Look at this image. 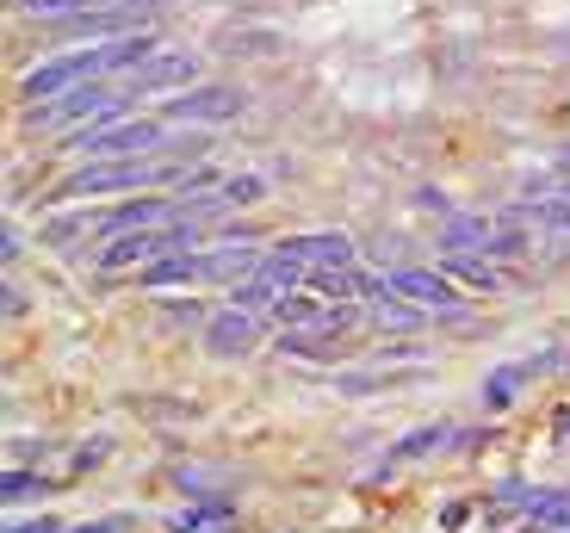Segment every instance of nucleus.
<instances>
[{
	"label": "nucleus",
	"mask_w": 570,
	"mask_h": 533,
	"mask_svg": "<svg viewBox=\"0 0 570 533\" xmlns=\"http://www.w3.org/2000/svg\"><path fill=\"white\" fill-rule=\"evenodd\" d=\"M261 274V248L255 236H224V248L199 255V279H229V286H243V279Z\"/></svg>",
	"instance_id": "6e6552de"
},
{
	"label": "nucleus",
	"mask_w": 570,
	"mask_h": 533,
	"mask_svg": "<svg viewBox=\"0 0 570 533\" xmlns=\"http://www.w3.org/2000/svg\"><path fill=\"white\" fill-rule=\"evenodd\" d=\"M174 180V168L161 161H100V168H81L57 187V199H81V193H130V187H161Z\"/></svg>",
	"instance_id": "20e7f679"
},
{
	"label": "nucleus",
	"mask_w": 570,
	"mask_h": 533,
	"mask_svg": "<svg viewBox=\"0 0 570 533\" xmlns=\"http://www.w3.org/2000/svg\"><path fill=\"white\" fill-rule=\"evenodd\" d=\"M81 156H118V161H149L156 149H168V130L156 118H125V125H106V130H75Z\"/></svg>",
	"instance_id": "f03ea898"
},
{
	"label": "nucleus",
	"mask_w": 570,
	"mask_h": 533,
	"mask_svg": "<svg viewBox=\"0 0 570 533\" xmlns=\"http://www.w3.org/2000/svg\"><path fill=\"white\" fill-rule=\"evenodd\" d=\"M379 292H391V298L415 304V310H459V292L446 286L441 274H428V267H397V274L379 279Z\"/></svg>",
	"instance_id": "39448f33"
},
{
	"label": "nucleus",
	"mask_w": 570,
	"mask_h": 533,
	"mask_svg": "<svg viewBox=\"0 0 570 533\" xmlns=\"http://www.w3.org/2000/svg\"><path fill=\"white\" fill-rule=\"evenodd\" d=\"M453 274L465 279V286H478V292H497V274H490L484 260H465V255H459V260H453Z\"/></svg>",
	"instance_id": "412c9836"
},
{
	"label": "nucleus",
	"mask_w": 570,
	"mask_h": 533,
	"mask_svg": "<svg viewBox=\"0 0 570 533\" xmlns=\"http://www.w3.org/2000/svg\"><path fill=\"white\" fill-rule=\"evenodd\" d=\"M69 533H118V521H81V527H69Z\"/></svg>",
	"instance_id": "393cba45"
},
{
	"label": "nucleus",
	"mask_w": 570,
	"mask_h": 533,
	"mask_svg": "<svg viewBox=\"0 0 570 533\" xmlns=\"http://www.w3.org/2000/svg\"><path fill=\"white\" fill-rule=\"evenodd\" d=\"M161 112L174 125H217V118H236L243 112V93L236 87H199V93H168Z\"/></svg>",
	"instance_id": "423d86ee"
},
{
	"label": "nucleus",
	"mask_w": 570,
	"mask_h": 533,
	"mask_svg": "<svg viewBox=\"0 0 570 533\" xmlns=\"http://www.w3.org/2000/svg\"><path fill=\"white\" fill-rule=\"evenodd\" d=\"M533 378V366H502V373H490L484 378V404L490 409H502V404H514V391Z\"/></svg>",
	"instance_id": "2eb2a0df"
},
{
	"label": "nucleus",
	"mask_w": 570,
	"mask_h": 533,
	"mask_svg": "<svg viewBox=\"0 0 570 533\" xmlns=\"http://www.w3.org/2000/svg\"><path fill=\"white\" fill-rule=\"evenodd\" d=\"M372 323H379V329H410V323H422V310H415V304H403V298H391V292H379Z\"/></svg>",
	"instance_id": "a211bd4d"
},
{
	"label": "nucleus",
	"mask_w": 570,
	"mask_h": 533,
	"mask_svg": "<svg viewBox=\"0 0 570 533\" xmlns=\"http://www.w3.org/2000/svg\"><path fill=\"white\" fill-rule=\"evenodd\" d=\"M125 106V87H75L69 100H50L31 112V125H75V118H106Z\"/></svg>",
	"instance_id": "0eeeda50"
},
{
	"label": "nucleus",
	"mask_w": 570,
	"mask_h": 533,
	"mask_svg": "<svg viewBox=\"0 0 570 533\" xmlns=\"http://www.w3.org/2000/svg\"><path fill=\"white\" fill-rule=\"evenodd\" d=\"M441 248H446V255H471V248H502V255H514L521 243H514V236H497L490 217H446Z\"/></svg>",
	"instance_id": "1a4fd4ad"
},
{
	"label": "nucleus",
	"mask_w": 570,
	"mask_h": 533,
	"mask_svg": "<svg viewBox=\"0 0 570 533\" xmlns=\"http://www.w3.org/2000/svg\"><path fill=\"white\" fill-rule=\"evenodd\" d=\"M428 447H441V428H422V434H410V441H403V460H422Z\"/></svg>",
	"instance_id": "5701e85b"
},
{
	"label": "nucleus",
	"mask_w": 570,
	"mask_h": 533,
	"mask_svg": "<svg viewBox=\"0 0 570 533\" xmlns=\"http://www.w3.org/2000/svg\"><path fill=\"white\" fill-rule=\"evenodd\" d=\"M261 304H279V292H273L267 279H243V286H236V310H261Z\"/></svg>",
	"instance_id": "6ab92c4d"
},
{
	"label": "nucleus",
	"mask_w": 570,
	"mask_h": 533,
	"mask_svg": "<svg viewBox=\"0 0 570 533\" xmlns=\"http://www.w3.org/2000/svg\"><path fill=\"white\" fill-rule=\"evenodd\" d=\"M304 286H311L316 298H328V304H347V298H360V292H379L366 274H354V267H323V274H311Z\"/></svg>",
	"instance_id": "4468645a"
},
{
	"label": "nucleus",
	"mask_w": 570,
	"mask_h": 533,
	"mask_svg": "<svg viewBox=\"0 0 570 533\" xmlns=\"http://www.w3.org/2000/svg\"><path fill=\"white\" fill-rule=\"evenodd\" d=\"M205 342H212L217 354H248V347L261 342V329H255L248 310H217V317L205 323Z\"/></svg>",
	"instance_id": "f8f14e48"
},
{
	"label": "nucleus",
	"mask_w": 570,
	"mask_h": 533,
	"mask_svg": "<svg viewBox=\"0 0 570 533\" xmlns=\"http://www.w3.org/2000/svg\"><path fill=\"white\" fill-rule=\"evenodd\" d=\"M273 323L285 329V347H298V342H335V335H347L360 323V310H354V304L292 298V292H285V298L273 304Z\"/></svg>",
	"instance_id": "f257e3e1"
},
{
	"label": "nucleus",
	"mask_w": 570,
	"mask_h": 533,
	"mask_svg": "<svg viewBox=\"0 0 570 533\" xmlns=\"http://www.w3.org/2000/svg\"><path fill=\"white\" fill-rule=\"evenodd\" d=\"M106 69H112L106 50H69V57H57V62H38V69L19 81V93H26V100H69V87H87Z\"/></svg>",
	"instance_id": "7ed1b4c3"
},
{
	"label": "nucleus",
	"mask_w": 570,
	"mask_h": 533,
	"mask_svg": "<svg viewBox=\"0 0 570 533\" xmlns=\"http://www.w3.org/2000/svg\"><path fill=\"white\" fill-rule=\"evenodd\" d=\"M174 533H229V509H180L174 515Z\"/></svg>",
	"instance_id": "dca6fc26"
},
{
	"label": "nucleus",
	"mask_w": 570,
	"mask_h": 533,
	"mask_svg": "<svg viewBox=\"0 0 570 533\" xmlns=\"http://www.w3.org/2000/svg\"><path fill=\"white\" fill-rule=\"evenodd\" d=\"M193 75H199V57H193V50H180V57H149V62H142V69L125 81V93H161V87H186Z\"/></svg>",
	"instance_id": "9d476101"
},
{
	"label": "nucleus",
	"mask_w": 570,
	"mask_h": 533,
	"mask_svg": "<svg viewBox=\"0 0 570 533\" xmlns=\"http://www.w3.org/2000/svg\"><path fill=\"white\" fill-rule=\"evenodd\" d=\"M130 0H26L31 19H50V26H69V19H87V13H118Z\"/></svg>",
	"instance_id": "ddd939ff"
},
{
	"label": "nucleus",
	"mask_w": 570,
	"mask_h": 533,
	"mask_svg": "<svg viewBox=\"0 0 570 533\" xmlns=\"http://www.w3.org/2000/svg\"><path fill=\"white\" fill-rule=\"evenodd\" d=\"M43 491V477H31V472H7V491H0V496H7V503H26V496H38Z\"/></svg>",
	"instance_id": "4be33fe9"
},
{
	"label": "nucleus",
	"mask_w": 570,
	"mask_h": 533,
	"mask_svg": "<svg viewBox=\"0 0 570 533\" xmlns=\"http://www.w3.org/2000/svg\"><path fill=\"white\" fill-rule=\"evenodd\" d=\"M279 248L298 260L304 274H323V267H354V243H347V236H298V243H279Z\"/></svg>",
	"instance_id": "9b49d317"
},
{
	"label": "nucleus",
	"mask_w": 570,
	"mask_h": 533,
	"mask_svg": "<svg viewBox=\"0 0 570 533\" xmlns=\"http://www.w3.org/2000/svg\"><path fill=\"white\" fill-rule=\"evenodd\" d=\"M7 533H62V527H57V521H13Z\"/></svg>",
	"instance_id": "b1692460"
},
{
	"label": "nucleus",
	"mask_w": 570,
	"mask_h": 533,
	"mask_svg": "<svg viewBox=\"0 0 570 533\" xmlns=\"http://www.w3.org/2000/svg\"><path fill=\"white\" fill-rule=\"evenodd\" d=\"M528 521H533V527H564V521H570V491L528 496Z\"/></svg>",
	"instance_id": "f3484780"
},
{
	"label": "nucleus",
	"mask_w": 570,
	"mask_h": 533,
	"mask_svg": "<svg viewBox=\"0 0 570 533\" xmlns=\"http://www.w3.org/2000/svg\"><path fill=\"white\" fill-rule=\"evenodd\" d=\"M558 434H564V447H570V416H564V422H558Z\"/></svg>",
	"instance_id": "a878e982"
},
{
	"label": "nucleus",
	"mask_w": 570,
	"mask_h": 533,
	"mask_svg": "<svg viewBox=\"0 0 570 533\" xmlns=\"http://www.w3.org/2000/svg\"><path fill=\"white\" fill-rule=\"evenodd\" d=\"M558 161H564V168H570V144H564V156H558Z\"/></svg>",
	"instance_id": "bb28decb"
},
{
	"label": "nucleus",
	"mask_w": 570,
	"mask_h": 533,
	"mask_svg": "<svg viewBox=\"0 0 570 533\" xmlns=\"http://www.w3.org/2000/svg\"><path fill=\"white\" fill-rule=\"evenodd\" d=\"M224 193H229V205H255V199H267V180L261 174H236Z\"/></svg>",
	"instance_id": "aec40b11"
}]
</instances>
